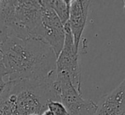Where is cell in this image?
<instances>
[{
	"label": "cell",
	"mask_w": 125,
	"mask_h": 115,
	"mask_svg": "<svg viewBox=\"0 0 125 115\" xmlns=\"http://www.w3.org/2000/svg\"><path fill=\"white\" fill-rule=\"evenodd\" d=\"M65 28V41L62 50L56 58V73H65L69 76L73 86L82 93V77L79 65V52L75 48L73 38L69 25L66 23Z\"/></svg>",
	"instance_id": "cell-6"
},
{
	"label": "cell",
	"mask_w": 125,
	"mask_h": 115,
	"mask_svg": "<svg viewBox=\"0 0 125 115\" xmlns=\"http://www.w3.org/2000/svg\"><path fill=\"white\" fill-rule=\"evenodd\" d=\"M0 57L9 81L56 78V56L52 48L40 40L8 36L0 43Z\"/></svg>",
	"instance_id": "cell-1"
},
{
	"label": "cell",
	"mask_w": 125,
	"mask_h": 115,
	"mask_svg": "<svg viewBox=\"0 0 125 115\" xmlns=\"http://www.w3.org/2000/svg\"><path fill=\"white\" fill-rule=\"evenodd\" d=\"M90 3L91 1L89 0L71 1L69 20L67 24L73 36L75 48L77 52H79V44L87 23Z\"/></svg>",
	"instance_id": "cell-7"
},
{
	"label": "cell",
	"mask_w": 125,
	"mask_h": 115,
	"mask_svg": "<svg viewBox=\"0 0 125 115\" xmlns=\"http://www.w3.org/2000/svg\"><path fill=\"white\" fill-rule=\"evenodd\" d=\"M55 84L60 100L66 107L69 115H94L97 104L89 99H84L82 93L73 86L67 74L56 73Z\"/></svg>",
	"instance_id": "cell-5"
},
{
	"label": "cell",
	"mask_w": 125,
	"mask_h": 115,
	"mask_svg": "<svg viewBox=\"0 0 125 115\" xmlns=\"http://www.w3.org/2000/svg\"><path fill=\"white\" fill-rule=\"evenodd\" d=\"M41 15L40 0H17L11 36L22 39L35 38L41 22Z\"/></svg>",
	"instance_id": "cell-3"
},
{
	"label": "cell",
	"mask_w": 125,
	"mask_h": 115,
	"mask_svg": "<svg viewBox=\"0 0 125 115\" xmlns=\"http://www.w3.org/2000/svg\"><path fill=\"white\" fill-rule=\"evenodd\" d=\"M6 71L4 69L3 64L1 61V57H0V95L3 93V91L4 90L5 87L7 86V81H4V76H6Z\"/></svg>",
	"instance_id": "cell-12"
},
{
	"label": "cell",
	"mask_w": 125,
	"mask_h": 115,
	"mask_svg": "<svg viewBox=\"0 0 125 115\" xmlns=\"http://www.w3.org/2000/svg\"><path fill=\"white\" fill-rule=\"evenodd\" d=\"M48 4L54 11L63 25H66L69 20L71 0H47Z\"/></svg>",
	"instance_id": "cell-10"
},
{
	"label": "cell",
	"mask_w": 125,
	"mask_h": 115,
	"mask_svg": "<svg viewBox=\"0 0 125 115\" xmlns=\"http://www.w3.org/2000/svg\"><path fill=\"white\" fill-rule=\"evenodd\" d=\"M17 0H0V43L12 35Z\"/></svg>",
	"instance_id": "cell-9"
},
{
	"label": "cell",
	"mask_w": 125,
	"mask_h": 115,
	"mask_svg": "<svg viewBox=\"0 0 125 115\" xmlns=\"http://www.w3.org/2000/svg\"><path fill=\"white\" fill-rule=\"evenodd\" d=\"M124 13H125V0L124 1Z\"/></svg>",
	"instance_id": "cell-13"
},
{
	"label": "cell",
	"mask_w": 125,
	"mask_h": 115,
	"mask_svg": "<svg viewBox=\"0 0 125 115\" xmlns=\"http://www.w3.org/2000/svg\"><path fill=\"white\" fill-rule=\"evenodd\" d=\"M124 115H125V114H124Z\"/></svg>",
	"instance_id": "cell-14"
},
{
	"label": "cell",
	"mask_w": 125,
	"mask_h": 115,
	"mask_svg": "<svg viewBox=\"0 0 125 115\" xmlns=\"http://www.w3.org/2000/svg\"><path fill=\"white\" fill-rule=\"evenodd\" d=\"M52 100L61 101L55 79L7 81L0 95V115H42Z\"/></svg>",
	"instance_id": "cell-2"
},
{
	"label": "cell",
	"mask_w": 125,
	"mask_h": 115,
	"mask_svg": "<svg viewBox=\"0 0 125 115\" xmlns=\"http://www.w3.org/2000/svg\"><path fill=\"white\" fill-rule=\"evenodd\" d=\"M47 108L54 115H69L66 107L61 101H50L47 105Z\"/></svg>",
	"instance_id": "cell-11"
},
{
	"label": "cell",
	"mask_w": 125,
	"mask_h": 115,
	"mask_svg": "<svg viewBox=\"0 0 125 115\" xmlns=\"http://www.w3.org/2000/svg\"><path fill=\"white\" fill-rule=\"evenodd\" d=\"M125 114V79L110 93L104 96L99 103L94 115Z\"/></svg>",
	"instance_id": "cell-8"
},
{
	"label": "cell",
	"mask_w": 125,
	"mask_h": 115,
	"mask_svg": "<svg viewBox=\"0 0 125 115\" xmlns=\"http://www.w3.org/2000/svg\"><path fill=\"white\" fill-rule=\"evenodd\" d=\"M42 5L41 22L35 34V39L42 41L52 48L56 58L65 41V28L59 17L48 4L47 0H40Z\"/></svg>",
	"instance_id": "cell-4"
}]
</instances>
